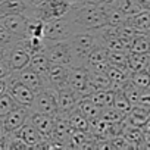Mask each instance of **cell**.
<instances>
[{
    "label": "cell",
    "mask_w": 150,
    "mask_h": 150,
    "mask_svg": "<svg viewBox=\"0 0 150 150\" xmlns=\"http://www.w3.org/2000/svg\"><path fill=\"white\" fill-rule=\"evenodd\" d=\"M72 21L81 31H93L106 25L108 8L105 5H75L72 3L69 12Z\"/></svg>",
    "instance_id": "6da1fadb"
},
{
    "label": "cell",
    "mask_w": 150,
    "mask_h": 150,
    "mask_svg": "<svg viewBox=\"0 0 150 150\" xmlns=\"http://www.w3.org/2000/svg\"><path fill=\"white\" fill-rule=\"evenodd\" d=\"M71 6V0H38L33 5L27 16L33 19H40L43 22H49L66 15Z\"/></svg>",
    "instance_id": "7a4b0ae2"
},
{
    "label": "cell",
    "mask_w": 150,
    "mask_h": 150,
    "mask_svg": "<svg viewBox=\"0 0 150 150\" xmlns=\"http://www.w3.org/2000/svg\"><path fill=\"white\" fill-rule=\"evenodd\" d=\"M78 33H83V31L72 21L71 15L66 13L62 18L44 22L43 38L50 40V41H62V40H69L72 35L78 34Z\"/></svg>",
    "instance_id": "3957f363"
},
{
    "label": "cell",
    "mask_w": 150,
    "mask_h": 150,
    "mask_svg": "<svg viewBox=\"0 0 150 150\" xmlns=\"http://www.w3.org/2000/svg\"><path fill=\"white\" fill-rule=\"evenodd\" d=\"M69 43H71L72 56H74L72 66H86L90 52L96 46L100 44L93 31H83V33L75 34L69 38Z\"/></svg>",
    "instance_id": "277c9868"
},
{
    "label": "cell",
    "mask_w": 150,
    "mask_h": 150,
    "mask_svg": "<svg viewBox=\"0 0 150 150\" xmlns=\"http://www.w3.org/2000/svg\"><path fill=\"white\" fill-rule=\"evenodd\" d=\"M44 53L50 63H57V65H65V66H72L74 63V56H72L69 40H62V41L46 40Z\"/></svg>",
    "instance_id": "5b68a950"
},
{
    "label": "cell",
    "mask_w": 150,
    "mask_h": 150,
    "mask_svg": "<svg viewBox=\"0 0 150 150\" xmlns=\"http://www.w3.org/2000/svg\"><path fill=\"white\" fill-rule=\"evenodd\" d=\"M34 112H41L46 115H57V91L52 87H46L41 91L35 93L34 102L30 108Z\"/></svg>",
    "instance_id": "8992f818"
},
{
    "label": "cell",
    "mask_w": 150,
    "mask_h": 150,
    "mask_svg": "<svg viewBox=\"0 0 150 150\" xmlns=\"http://www.w3.org/2000/svg\"><path fill=\"white\" fill-rule=\"evenodd\" d=\"M6 81H8V93L21 105V106H25V108H31L33 102H34V96L35 93L28 87L25 86L16 75L12 72L9 77H6Z\"/></svg>",
    "instance_id": "52a82bcc"
},
{
    "label": "cell",
    "mask_w": 150,
    "mask_h": 150,
    "mask_svg": "<svg viewBox=\"0 0 150 150\" xmlns=\"http://www.w3.org/2000/svg\"><path fill=\"white\" fill-rule=\"evenodd\" d=\"M71 134H72V127L69 125L68 118L62 116V115H56L53 129L49 137V140L53 143L54 149H68Z\"/></svg>",
    "instance_id": "ba28073f"
},
{
    "label": "cell",
    "mask_w": 150,
    "mask_h": 150,
    "mask_svg": "<svg viewBox=\"0 0 150 150\" xmlns=\"http://www.w3.org/2000/svg\"><path fill=\"white\" fill-rule=\"evenodd\" d=\"M57 115L68 116L72 110L77 109L78 102L81 100V94L71 88L68 84L63 87H59L57 90Z\"/></svg>",
    "instance_id": "9c48e42d"
},
{
    "label": "cell",
    "mask_w": 150,
    "mask_h": 150,
    "mask_svg": "<svg viewBox=\"0 0 150 150\" xmlns=\"http://www.w3.org/2000/svg\"><path fill=\"white\" fill-rule=\"evenodd\" d=\"M88 69L86 66H69L66 84L78 91L83 97L88 96Z\"/></svg>",
    "instance_id": "30bf717a"
},
{
    "label": "cell",
    "mask_w": 150,
    "mask_h": 150,
    "mask_svg": "<svg viewBox=\"0 0 150 150\" xmlns=\"http://www.w3.org/2000/svg\"><path fill=\"white\" fill-rule=\"evenodd\" d=\"M30 115V109L25 106H18L16 109L11 110L9 113H6L5 116L0 118V124H2V129L5 134H12L15 132L18 128H21Z\"/></svg>",
    "instance_id": "8fae6325"
},
{
    "label": "cell",
    "mask_w": 150,
    "mask_h": 150,
    "mask_svg": "<svg viewBox=\"0 0 150 150\" xmlns=\"http://www.w3.org/2000/svg\"><path fill=\"white\" fill-rule=\"evenodd\" d=\"M2 24L15 38L21 40L27 37V27H28V16L22 13H15V15H6L0 18Z\"/></svg>",
    "instance_id": "7c38bea8"
},
{
    "label": "cell",
    "mask_w": 150,
    "mask_h": 150,
    "mask_svg": "<svg viewBox=\"0 0 150 150\" xmlns=\"http://www.w3.org/2000/svg\"><path fill=\"white\" fill-rule=\"evenodd\" d=\"M5 59H6L8 65L11 66L12 72H18V71H21V69H24V68L28 66L30 59H31V54L27 50H24L19 44L15 43L13 46H11L8 49Z\"/></svg>",
    "instance_id": "4fadbf2b"
},
{
    "label": "cell",
    "mask_w": 150,
    "mask_h": 150,
    "mask_svg": "<svg viewBox=\"0 0 150 150\" xmlns=\"http://www.w3.org/2000/svg\"><path fill=\"white\" fill-rule=\"evenodd\" d=\"M13 74L16 75V77H18L25 86H28L34 93H38V91H41L43 88L49 87L46 78L41 77L40 74L34 72L33 69H30L28 66L24 68V69H21V71H18V72H13Z\"/></svg>",
    "instance_id": "5bb4252c"
},
{
    "label": "cell",
    "mask_w": 150,
    "mask_h": 150,
    "mask_svg": "<svg viewBox=\"0 0 150 150\" xmlns=\"http://www.w3.org/2000/svg\"><path fill=\"white\" fill-rule=\"evenodd\" d=\"M13 135H16L18 138H21L30 149H35L43 140H44V137L38 132V129L27 119V122L21 127V128H18L15 132H12Z\"/></svg>",
    "instance_id": "9a60e30c"
},
{
    "label": "cell",
    "mask_w": 150,
    "mask_h": 150,
    "mask_svg": "<svg viewBox=\"0 0 150 150\" xmlns=\"http://www.w3.org/2000/svg\"><path fill=\"white\" fill-rule=\"evenodd\" d=\"M68 72H69V66L57 65V63H50V68H49L47 75H46L47 86L54 88V90H57L59 87L66 86Z\"/></svg>",
    "instance_id": "2e32d148"
},
{
    "label": "cell",
    "mask_w": 150,
    "mask_h": 150,
    "mask_svg": "<svg viewBox=\"0 0 150 150\" xmlns=\"http://www.w3.org/2000/svg\"><path fill=\"white\" fill-rule=\"evenodd\" d=\"M33 5V0H3V2H0V18L15 13H22L27 16Z\"/></svg>",
    "instance_id": "e0dca14e"
},
{
    "label": "cell",
    "mask_w": 150,
    "mask_h": 150,
    "mask_svg": "<svg viewBox=\"0 0 150 150\" xmlns=\"http://www.w3.org/2000/svg\"><path fill=\"white\" fill-rule=\"evenodd\" d=\"M28 121L38 129V132L44 138H49L50 137V132H52L53 124H54V116L46 115V113H41V112H34V110L30 109Z\"/></svg>",
    "instance_id": "ac0fdd59"
},
{
    "label": "cell",
    "mask_w": 150,
    "mask_h": 150,
    "mask_svg": "<svg viewBox=\"0 0 150 150\" xmlns=\"http://www.w3.org/2000/svg\"><path fill=\"white\" fill-rule=\"evenodd\" d=\"M129 27H132L135 31L141 33V34H147L150 31V11H140L131 16L127 18V22Z\"/></svg>",
    "instance_id": "d6986e66"
},
{
    "label": "cell",
    "mask_w": 150,
    "mask_h": 150,
    "mask_svg": "<svg viewBox=\"0 0 150 150\" xmlns=\"http://www.w3.org/2000/svg\"><path fill=\"white\" fill-rule=\"evenodd\" d=\"M150 115V109L141 106V105H132L131 109L125 113L124 121L128 125H134V127H143L146 119Z\"/></svg>",
    "instance_id": "ffe728a7"
},
{
    "label": "cell",
    "mask_w": 150,
    "mask_h": 150,
    "mask_svg": "<svg viewBox=\"0 0 150 150\" xmlns=\"http://www.w3.org/2000/svg\"><path fill=\"white\" fill-rule=\"evenodd\" d=\"M149 66H150V52H146V53L128 52V71L129 72L149 69Z\"/></svg>",
    "instance_id": "44dd1931"
},
{
    "label": "cell",
    "mask_w": 150,
    "mask_h": 150,
    "mask_svg": "<svg viewBox=\"0 0 150 150\" xmlns=\"http://www.w3.org/2000/svg\"><path fill=\"white\" fill-rule=\"evenodd\" d=\"M68 121H69V125L72 127V129L75 131H86V132H90L91 131V122L88 118H86L80 110H72L68 116Z\"/></svg>",
    "instance_id": "7402d4cb"
},
{
    "label": "cell",
    "mask_w": 150,
    "mask_h": 150,
    "mask_svg": "<svg viewBox=\"0 0 150 150\" xmlns=\"http://www.w3.org/2000/svg\"><path fill=\"white\" fill-rule=\"evenodd\" d=\"M77 110H80V112H81L86 118H88L90 122H91V121H94V119H97V118L100 116V110H102V109H100L99 106H96L88 96H84V97H81V100L78 102Z\"/></svg>",
    "instance_id": "603a6c76"
},
{
    "label": "cell",
    "mask_w": 150,
    "mask_h": 150,
    "mask_svg": "<svg viewBox=\"0 0 150 150\" xmlns=\"http://www.w3.org/2000/svg\"><path fill=\"white\" fill-rule=\"evenodd\" d=\"M28 68H30V69H33L34 72L40 74L41 77H44V78H46L47 71H49V68H50V62H49V59H47L46 53H44V52H41V53L33 54V56H31V59H30Z\"/></svg>",
    "instance_id": "cb8c5ba5"
},
{
    "label": "cell",
    "mask_w": 150,
    "mask_h": 150,
    "mask_svg": "<svg viewBox=\"0 0 150 150\" xmlns=\"http://www.w3.org/2000/svg\"><path fill=\"white\" fill-rule=\"evenodd\" d=\"M91 99V102L99 106L100 109L103 108H109L113 105V97H115V91L113 90H99V91H94L88 96Z\"/></svg>",
    "instance_id": "d4e9b609"
},
{
    "label": "cell",
    "mask_w": 150,
    "mask_h": 150,
    "mask_svg": "<svg viewBox=\"0 0 150 150\" xmlns=\"http://www.w3.org/2000/svg\"><path fill=\"white\" fill-rule=\"evenodd\" d=\"M129 83L135 86L137 88L143 90H150V72L147 69L129 72Z\"/></svg>",
    "instance_id": "484cf974"
},
{
    "label": "cell",
    "mask_w": 150,
    "mask_h": 150,
    "mask_svg": "<svg viewBox=\"0 0 150 150\" xmlns=\"http://www.w3.org/2000/svg\"><path fill=\"white\" fill-rule=\"evenodd\" d=\"M128 52L131 53H146L150 52V44H149V38L146 34H137L134 35L129 43H128Z\"/></svg>",
    "instance_id": "4316f807"
},
{
    "label": "cell",
    "mask_w": 150,
    "mask_h": 150,
    "mask_svg": "<svg viewBox=\"0 0 150 150\" xmlns=\"http://www.w3.org/2000/svg\"><path fill=\"white\" fill-rule=\"evenodd\" d=\"M106 8H108L106 25H109V27H115V28H119V27L125 25L128 16H127L124 12H121L116 6H106Z\"/></svg>",
    "instance_id": "83f0119b"
},
{
    "label": "cell",
    "mask_w": 150,
    "mask_h": 150,
    "mask_svg": "<svg viewBox=\"0 0 150 150\" xmlns=\"http://www.w3.org/2000/svg\"><path fill=\"white\" fill-rule=\"evenodd\" d=\"M108 62H109V65L128 69V52H125V50H109L108 52Z\"/></svg>",
    "instance_id": "f1b7e54d"
},
{
    "label": "cell",
    "mask_w": 150,
    "mask_h": 150,
    "mask_svg": "<svg viewBox=\"0 0 150 150\" xmlns=\"http://www.w3.org/2000/svg\"><path fill=\"white\" fill-rule=\"evenodd\" d=\"M113 6H116V8H118L121 12H124L127 16H131V15H134V13L143 11L137 0H118Z\"/></svg>",
    "instance_id": "f546056e"
},
{
    "label": "cell",
    "mask_w": 150,
    "mask_h": 150,
    "mask_svg": "<svg viewBox=\"0 0 150 150\" xmlns=\"http://www.w3.org/2000/svg\"><path fill=\"white\" fill-rule=\"evenodd\" d=\"M18 106H21L8 91L0 97V118L2 116H5L6 113H9L11 110H13V109H16Z\"/></svg>",
    "instance_id": "4dcf8cb0"
},
{
    "label": "cell",
    "mask_w": 150,
    "mask_h": 150,
    "mask_svg": "<svg viewBox=\"0 0 150 150\" xmlns=\"http://www.w3.org/2000/svg\"><path fill=\"white\" fill-rule=\"evenodd\" d=\"M100 118L110 122V124H115V122H121L124 121L125 115L122 112H119L118 109H115L113 106H109V108H103L100 110Z\"/></svg>",
    "instance_id": "1f68e13d"
},
{
    "label": "cell",
    "mask_w": 150,
    "mask_h": 150,
    "mask_svg": "<svg viewBox=\"0 0 150 150\" xmlns=\"http://www.w3.org/2000/svg\"><path fill=\"white\" fill-rule=\"evenodd\" d=\"M108 49L105 47V46H102V44H99V46H96L91 52H90V54H88V59H87V65L88 63H97V62H108ZM86 65V66H87Z\"/></svg>",
    "instance_id": "d6a6232c"
},
{
    "label": "cell",
    "mask_w": 150,
    "mask_h": 150,
    "mask_svg": "<svg viewBox=\"0 0 150 150\" xmlns=\"http://www.w3.org/2000/svg\"><path fill=\"white\" fill-rule=\"evenodd\" d=\"M112 106L125 115V113L131 109L132 105H131V102L127 99V96L122 93V90H118V91H115V97H113V105H112Z\"/></svg>",
    "instance_id": "836d02e7"
},
{
    "label": "cell",
    "mask_w": 150,
    "mask_h": 150,
    "mask_svg": "<svg viewBox=\"0 0 150 150\" xmlns=\"http://www.w3.org/2000/svg\"><path fill=\"white\" fill-rule=\"evenodd\" d=\"M122 93L127 96V99L131 102V105H137L138 99H140V94H141V90L137 88L135 86H132L129 81L122 87Z\"/></svg>",
    "instance_id": "e575fe53"
},
{
    "label": "cell",
    "mask_w": 150,
    "mask_h": 150,
    "mask_svg": "<svg viewBox=\"0 0 150 150\" xmlns=\"http://www.w3.org/2000/svg\"><path fill=\"white\" fill-rule=\"evenodd\" d=\"M18 41V38H15L2 24H0V46H5V47H11Z\"/></svg>",
    "instance_id": "d590c367"
},
{
    "label": "cell",
    "mask_w": 150,
    "mask_h": 150,
    "mask_svg": "<svg viewBox=\"0 0 150 150\" xmlns=\"http://www.w3.org/2000/svg\"><path fill=\"white\" fill-rule=\"evenodd\" d=\"M137 105H141V106L150 109V90H143V91H141Z\"/></svg>",
    "instance_id": "8d00e7d4"
},
{
    "label": "cell",
    "mask_w": 150,
    "mask_h": 150,
    "mask_svg": "<svg viewBox=\"0 0 150 150\" xmlns=\"http://www.w3.org/2000/svg\"><path fill=\"white\" fill-rule=\"evenodd\" d=\"M11 74H12V69L8 65L6 59H0V78H6Z\"/></svg>",
    "instance_id": "74e56055"
},
{
    "label": "cell",
    "mask_w": 150,
    "mask_h": 150,
    "mask_svg": "<svg viewBox=\"0 0 150 150\" xmlns=\"http://www.w3.org/2000/svg\"><path fill=\"white\" fill-rule=\"evenodd\" d=\"M71 3H75V5H97V3H100V0H71Z\"/></svg>",
    "instance_id": "f35d334b"
},
{
    "label": "cell",
    "mask_w": 150,
    "mask_h": 150,
    "mask_svg": "<svg viewBox=\"0 0 150 150\" xmlns=\"http://www.w3.org/2000/svg\"><path fill=\"white\" fill-rule=\"evenodd\" d=\"M8 91V81L6 78H0V97Z\"/></svg>",
    "instance_id": "ab89813d"
},
{
    "label": "cell",
    "mask_w": 150,
    "mask_h": 150,
    "mask_svg": "<svg viewBox=\"0 0 150 150\" xmlns=\"http://www.w3.org/2000/svg\"><path fill=\"white\" fill-rule=\"evenodd\" d=\"M138 5L141 6V9H146V11H150V0H137Z\"/></svg>",
    "instance_id": "60d3db41"
},
{
    "label": "cell",
    "mask_w": 150,
    "mask_h": 150,
    "mask_svg": "<svg viewBox=\"0 0 150 150\" xmlns=\"http://www.w3.org/2000/svg\"><path fill=\"white\" fill-rule=\"evenodd\" d=\"M118 0H100V5H105V6H113Z\"/></svg>",
    "instance_id": "b9f144b4"
},
{
    "label": "cell",
    "mask_w": 150,
    "mask_h": 150,
    "mask_svg": "<svg viewBox=\"0 0 150 150\" xmlns=\"http://www.w3.org/2000/svg\"><path fill=\"white\" fill-rule=\"evenodd\" d=\"M146 35H147V38H149V44H150V31H149V33H147Z\"/></svg>",
    "instance_id": "7bdbcfd3"
},
{
    "label": "cell",
    "mask_w": 150,
    "mask_h": 150,
    "mask_svg": "<svg viewBox=\"0 0 150 150\" xmlns=\"http://www.w3.org/2000/svg\"><path fill=\"white\" fill-rule=\"evenodd\" d=\"M33 2H34V3H35V2H37V0H33Z\"/></svg>",
    "instance_id": "ee69618b"
},
{
    "label": "cell",
    "mask_w": 150,
    "mask_h": 150,
    "mask_svg": "<svg viewBox=\"0 0 150 150\" xmlns=\"http://www.w3.org/2000/svg\"><path fill=\"white\" fill-rule=\"evenodd\" d=\"M0 2H3V0H0Z\"/></svg>",
    "instance_id": "f6af8a7d"
},
{
    "label": "cell",
    "mask_w": 150,
    "mask_h": 150,
    "mask_svg": "<svg viewBox=\"0 0 150 150\" xmlns=\"http://www.w3.org/2000/svg\"><path fill=\"white\" fill-rule=\"evenodd\" d=\"M37 2H38V0H37Z\"/></svg>",
    "instance_id": "bcb514c9"
}]
</instances>
